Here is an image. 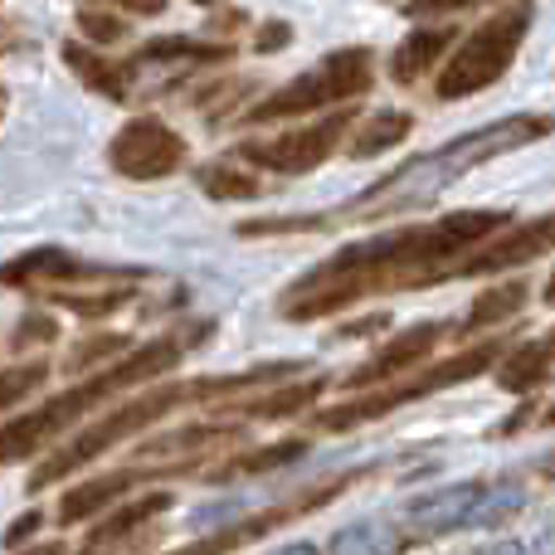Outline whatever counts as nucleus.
I'll list each match as a JSON object with an SVG mask.
<instances>
[{
	"label": "nucleus",
	"mask_w": 555,
	"mask_h": 555,
	"mask_svg": "<svg viewBox=\"0 0 555 555\" xmlns=\"http://www.w3.org/2000/svg\"><path fill=\"white\" fill-rule=\"evenodd\" d=\"M49 380V365L44 361H25V365H10V371H0V414L15 410L25 395H35L39 385Z\"/></svg>",
	"instance_id": "obj_26"
},
{
	"label": "nucleus",
	"mask_w": 555,
	"mask_h": 555,
	"mask_svg": "<svg viewBox=\"0 0 555 555\" xmlns=\"http://www.w3.org/2000/svg\"><path fill=\"white\" fill-rule=\"evenodd\" d=\"M287 39H293V29H287L283 20H269V25H259V35H254V49H259V54H278Z\"/></svg>",
	"instance_id": "obj_32"
},
{
	"label": "nucleus",
	"mask_w": 555,
	"mask_h": 555,
	"mask_svg": "<svg viewBox=\"0 0 555 555\" xmlns=\"http://www.w3.org/2000/svg\"><path fill=\"white\" fill-rule=\"evenodd\" d=\"M512 224L507 210H453L443 220L400 224L390 234H375L365 244L341 249L332 263L297 278L283 293L278 312L287 322H322L346 307L365 302V297L385 293H410V287L453 283V263L473 249V244L492 240V234Z\"/></svg>",
	"instance_id": "obj_1"
},
{
	"label": "nucleus",
	"mask_w": 555,
	"mask_h": 555,
	"mask_svg": "<svg viewBox=\"0 0 555 555\" xmlns=\"http://www.w3.org/2000/svg\"><path fill=\"white\" fill-rule=\"evenodd\" d=\"M59 336V322L49 312H25L15 322V336H10V346L15 351H25V346H49Z\"/></svg>",
	"instance_id": "obj_29"
},
{
	"label": "nucleus",
	"mask_w": 555,
	"mask_h": 555,
	"mask_svg": "<svg viewBox=\"0 0 555 555\" xmlns=\"http://www.w3.org/2000/svg\"><path fill=\"white\" fill-rule=\"evenodd\" d=\"M361 478H365V468L341 473L336 482H322V488H307V492H297V498L278 502V507L254 512V517H244V521H230V527H220V531H205V537H195L191 546H181V551H171V555H234V551L254 546V541H263L269 531L287 527V521H302V517H312V512H322L326 502L341 498V492L351 488V482H361Z\"/></svg>",
	"instance_id": "obj_9"
},
{
	"label": "nucleus",
	"mask_w": 555,
	"mask_h": 555,
	"mask_svg": "<svg viewBox=\"0 0 555 555\" xmlns=\"http://www.w3.org/2000/svg\"><path fill=\"white\" fill-rule=\"evenodd\" d=\"M521 507V492L517 488H482V502H478V512H473V527H502V521L512 517V512Z\"/></svg>",
	"instance_id": "obj_27"
},
{
	"label": "nucleus",
	"mask_w": 555,
	"mask_h": 555,
	"mask_svg": "<svg viewBox=\"0 0 555 555\" xmlns=\"http://www.w3.org/2000/svg\"><path fill=\"white\" fill-rule=\"evenodd\" d=\"M78 29H83L88 39H98V44H117V39H127V20L113 15V10H78Z\"/></svg>",
	"instance_id": "obj_28"
},
{
	"label": "nucleus",
	"mask_w": 555,
	"mask_h": 555,
	"mask_svg": "<svg viewBox=\"0 0 555 555\" xmlns=\"http://www.w3.org/2000/svg\"><path fill=\"white\" fill-rule=\"evenodd\" d=\"M201 191L215 195V201H259L269 185H263L259 176L240 171V166L215 162V166H201Z\"/></svg>",
	"instance_id": "obj_25"
},
{
	"label": "nucleus",
	"mask_w": 555,
	"mask_h": 555,
	"mask_svg": "<svg viewBox=\"0 0 555 555\" xmlns=\"http://www.w3.org/2000/svg\"><path fill=\"white\" fill-rule=\"evenodd\" d=\"M527 297H531V287L527 283H502V287H492V293H482L478 302H473V312L463 317V332H478V326H498V322H507V317H517L521 307H527Z\"/></svg>",
	"instance_id": "obj_23"
},
{
	"label": "nucleus",
	"mask_w": 555,
	"mask_h": 555,
	"mask_svg": "<svg viewBox=\"0 0 555 555\" xmlns=\"http://www.w3.org/2000/svg\"><path fill=\"white\" fill-rule=\"evenodd\" d=\"M404 546H410V537H400L390 527H375V521H356V527L332 537V555H400Z\"/></svg>",
	"instance_id": "obj_22"
},
{
	"label": "nucleus",
	"mask_w": 555,
	"mask_h": 555,
	"mask_svg": "<svg viewBox=\"0 0 555 555\" xmlns=\"http://www.w3.org/2000/svg\"><path fill=\"white\" fill-rule=\"evenodd\" d=\"M410 132H414V117L400 113V107H385V113L365 117V122L356 127L351 156H356V162H365V156H380V152H390V146H400Z\"/></svg>",
	"instance_id": "obj_21"
},
{
	"label": "nucleus",
	"mask_w": 555,
	"mask_h": 555,
	"mask_svg": "<svg viewBox=\"0 0 555 555\" xmlns=\"http://www.w3.org/2000/svg\"><path fill=\"white\" fill-rule=\"evenodd\" d=\"M127 346V336H117V332H103V336H88L83 346H78L74 356L64 361V371L74 375V371H83V365H93V361H107V356H117Z\"/></svg>",
	"instance_id": "obj_30"
},
{
	"label": "nucleus",
	"mask_w": 555,
	"mask_h": 555,
	"mask_svg": "<svg viewBox=\"0 0 555 555\" xmlns=\"http://www.w3.org/2000/svg\"><path fill=\"white\" fill-rule=\"evenodd\" d=\"M478 5H498V0H410L404 15L410 20H434V15H459V10H478Z\"/></svg>",
	"instance_id": "obj_31"
},
{
	"label": "nucleus",
	"mask_w": 555,
	"mask_h": 555,
	"mask_svg": "<svg viewBox=\"0 0 555 555\" xmlns=\"http://www.w3.org/2000/svg\"><path fill=\"white\" fill-rule=\"evenodd\" d=\"M541 424H546V429H555V404H551V410H546V420H541Z\"/></svg>",
	"instance_id": "obj_39"
},
{
	"label": "nucleus",
	"mask_w": 555,
	"mask_h": 555,
	"mask_svg": "<svg viewBox=\"0 0 555 555\" xmlns=\"http://www.w3.org/2000/svg\"><path fill=\"white\" fill-rule=\"evenodd\" d=\"M531 25H537V5H531V0H512V5L492 10V15L443 59V74H439V83H434L439 103H459V98H473L498 83L512 68V59H517L521 39L531 35Z\"/></svg>",
	"instance_id": "obj_6"
},
{
	"label": "nucleus",
	"mask_w": 555,
	"mask_h": 555,
	"mask_svg": "<svg viewBox=\"0 0 555 555\" xmlns=\"http://www.w3.org/2000/svg\"><path fill=\"white\" fill-rule=\"evenodd\" d=\"M201 468V459H162L156 468H113L103 473V478H88L78 482V488H68L64 498H59V527H78V521H88L93 512H103L107 502H117L122 492H142V482H156V478H171V473H195Z\"/></svg>",
	"instance_id": "obj_12"
},
{
	"label": "nucleus",
	"mask_w": 555,
	"mask_h": 555,
	"mask_svg": "<svg viewBox=\"0 0 555 555\" xmlns=\"http://www.w3.org/2000/svg\"><path fill=\"white\" fill-rule=\"evenodd\" d=\"M482 555H527V551H521V546H512V541H502V546H488Z\"/></svg>",
	"instance_id": "obj_36"
},
{
	"label": "nucleus",
	"mask_w": 555,
	"mask_h": 555,
	"mask_svg": "<svg viewBox=\"0 0 555 555\" xmlns=\"http://www.w3.org/2000/svg\"><path fill=\"white\" fill-rule=\"evenodd\" d=\"M234 49L230 44H205V39H152V44H142V54L127 59V68L137 74H146V68H191V64H224Z\"/></svg>",
	"instance_id": "obj_15"
},
{
	"label": "nucleus",
	"mask_w": 555,
	"mask_h": 555,
	"mask_svg": "<svg viewBox=\"0 0 555 555\" xmlns=\"http://www.w3.org/2000/svg\"><path fill=\"white\" fill-rule=\"evenodd\" d=\"M551 361H555V332L537 336V341H527V346H517V351L502 356V365H498V385H502L507 395H527V390H537V385L546 380Z\"/></svg>",
	"instance_id": "obj_20"
},
{
	"label": "nucleus",
	"mask_w": 555,
	"mask_h": 555,
	"mask_svg": "<svg viewBox=\"0 0 555 555\" xmlns=\"http://www.w3.org/2000/svg\"><path fill=\"white\" fill-rule=\"evenodd\" d=\"M541 297H546V307H555V273L546 278V293H541Z\"/></svg>",
	"instance_id": "obj_38"
},
{
	"label": "nucleus",
	"mask_w": 555,
	"mask_h": 555,
	"mask_svg": "<svg viewBox=\"0 0 555 555\" xmlns=\"http://www.w3.org/2000/svg\"><path fill=\"white\" fill-rule=\"evenodd\" d=\"M555 132V113L551 117H502L492 127H478V132H463L459 142L439 146V152H424L414 162H404L400 171H390L380 185L361 191L356 201L336 205L326 215H307V220H259V224H240V234H293V230H332V224H361V220H380V215H404L429 205L434 195H443L459 176H468L473 166L492 162V156H507L527 142H541V137Z\"/></svg>",
	"instance_id": "obj_2"
},
{
	"label": "nucleus",
	"mask_w": 555,
	"mask_h": 555,
	"mask_svg": "<svg viewBox=\"0 0 555 555\" xmlns=\"http://www.w3.org/2000/svg\"><path fill=\"white\" fill-rule=\"evenodd\" d=\"M113 5L137 10V15H162V10H166V0H113Z\"/></svg>",
	"instance_id": "obj_34"
},
{
	"label": "nucleus",
	"mask_w": 555,
	"mask_h": 555,
	"mask_svg": "<svg viewBox=\"0 0 555 555\" xmlns=\"http://www.w3.org/2000/svg\"><path fill=\"white\" fill-rule=\"evenodd\" d=\"M482 502V482H459V488H439L429 498L410 502L404 521H410V537H443V531H463L473 527V512Z\"/></svg>",
	"instance_id": "obj_14"
},
{
	"label": "nucleus",
	"mask_w": 555,
	"mask_h": 555,
	"mask_svg": "<svg viewBox=\"0 0 555 555\" xmlns=\"http://www.w3.org/2000/svg\"><path fill=\"white\" fill-rule=\"evenodd\" d=\"M20 555H64V541H44V546H29V551H20Z\"/></svg>",
	"instance_id": "obj_35"
},
{
	"label": "nucleus",
	"mask_w": 555,
	"mask_h": 555,
	"mask_svg": "<svg viewBox=\"0 0 555 555\" xmlns=\"http://www.w3.org/2000/svg\"><path fill=\"white\" fill-rule=\"evenodd\" d=\"M107 162L127 181H166L185 166V137L162 117H132L107 146Z\"/></svg>",
	"instance_id": "obj_10"
},
{
	"label": "nucleus",
	"mask_w": 555,
	"mask_h": 555,
	"mask_svg": "<svg viewBox=\"0 0 555 555\" xmlns=\"http://www.w3.org/2000/svg\"><path fill=\"white\" fill-rule=\"evenodd\" d=\"M351 122H356V113H351V103H346V107H336L332 117H322V122H312V127H293V132L240 142V146H234V156H240V162H249V166H259V171L307 176V171H317V166H322L326 156L346 142Z\"/></svg>",
	"instance_id": "obj_8"
},
{
	"label": "nucleus",
	"mask_w": 555,
	"mask_h": 555,
	"mask_svg": "<svg viewBox=\"0 0 555 555\" xmlns=\"http://www.w3.org/2000/svg\"><path fill=\"white\" fill-rule=\"evenodd\" d=\"M443 332H453V322H420V326H410V332L390 336V341H385L371 361L356 365L351 375H341V385H346V390H375V385H385V380H395V375L414 371V365H420L424 356L443 341Z\"/></svg>",
	"instance_id": "obj_13"
},
{
	"label": "nucleus",
	"mask_w": 555,
	"mask_h": 555,
	"mask_svg": "<svg viewBox=\"0 0 555 555\" xmlns=\"http://www.w3.org/2000/svg\"><path fill=\"white\" fill-rule=\"evenodd\" d=\"M546 254H555V215L502 224L492 240L473 244V249L453 263V283H463V278H498L507 269H521V263H531V259H546Z\"/></svg>",
	"instance_id": "obj_11"
},
{
	"label": "nucleus",
	"mask_w": 555,
	"mask_h": 555,
	"mask_svg": "<svg viewBox=\"0 0 555 555\" xmlns=\"http://www.w3.org/2000/svg\"><path fill=\"white\" fill-rule=\"evenodd\" d=\"M195 5H220V0H195Z\"/></svg>",
	"instance_id": "obj_40"
},
{
	"label": "nucleus",
	"mask_w": 555,
	"mask_h": 555,
	"mask_svg": "<svg viewBox=\"0 0 555 555\" xmlns=\"http://www.w3.org/2000/svg\"><path fill=\"white\" fill-rule=\"evenodd\" d=\"M307 453L302 439H283L273 443V449H259V453H240V459L220 463V468L210 473V482H234V478H249V473H269V468H283V463H297Z\"/></svg>",
	"instance_id": "obj_24"
},
{
	"label": "nucleus",
	"mask_w": 555,
	"mask_h": 555,
	"mask_svg": "<svg viewBox=\"0 0 555 555\" xmlns=\"http://www.w3.org/2000/svg\"><path fill=\"white\" fill-rule=\"evenodd\" d=\"M375 83V54L361 44L336 49L322 64H312L307 74H297L293 83H283L278 93H269L263 103H254L244 113V122L263 127V122H283V117H307L322 107H346L356 98H365Z\"/></svg>",
	"instance_id": "obj_7"
},
{
	"label": "nucleus",
	"mask_w": 555,
	"mask_h": 555,
	"mask_svg": "<svg viewBox=\"0 0 555 555\" xmlns=\"http://www.w3.org/2000/svg\"><path fill=\"white\" fill-rule=\"evenodd\" d=\"M326 390V380L322 375H312V380H293V385H283V390H273V395H259V400H249V404H224V414H234V420H293V414H307L317 404V395Z\"/></svg>",
	"instance_id": "obj_19"
},
{
	"label": "nucleus",
	"mask_w": 555,
	"mask_h": 555,
	"mask_svg": "<svg viewBox=\"0 0 555 555\" xmlns=\"http://www.w3.org/2000/svg\"><path fill=\"white\" fill-rule=\"evenodd\" d=\"M502 356H507V341H502V336H488V341H478V346H463V351L449 356V361L424 365V371H404V380L395 375V380L375 385V390L361 395V400H346V404H336V410H322V414H317V429L351 434V429H361V424H371V420H385V414L400 410V404L429 400V395L453 390V385H463V380H473V375L492 371Z\"/></svg>",
	"instance_id": "obj_5"
},
{
	"label": "nucleus",
	"mask_w": 555,
	"mask_h": 555,
	"mask_svg": "<svg viewBox=\"0 0 555 555\" xmlns=\"http://www.w3.org/2000/svg\"><path fill=\"white\" fill-rule=\"evenodd\" d=\"M35 531H39V512H25V517H15V521H10V531H5V546H10V551H15V546H25V541L35 537Z\"/></svg>",
	"instance_id": "obj_33"
},
{
	"label": "nucleus",
	"mask_w": 555,
	"mask_h": 555,
	"mask_svg": "<svg viewBox=\"0 0 555 555\" xmlns=\"http://www.w3.org/2000/svg\"><path fill=\"white\" fill-rule=\"evenodd\" d=\"M273 555H317L307 541H297V546H283V551H273Z\"/></svg>",
	"instance_id": "obj_37"
},
{
	"label": "nucleus",
	"mask_w": 555,
	"mask_h": 555,
	"mask_svg": "<svg viewBox=\"0 0 555 555\" xmlns=\"http://www.w3.org/2000/svg\"><path fill=\"white\" fill-rule=\"evenodd\" d=\"M205 332H210V322L156 336V341H146L142 351H132L127 361L103 365V371H93L88 380H78L74 390L54 395V400H44L39 410L20 414V420L0 424V468H5V463H25V459H35V453H44L64 429H74L83 414L103 410L107 400H117V395L132 390V385L162 380L166 371H176V365H181L185 356L205 341Z\"/></svg>",
	"instance_id": "obj_4"
},
{
	"label": "nucleus",
	"mask_w": 555,
	"mask_h": 555,
	"mask_svg": "<svg viewBox=\"0 0 555 555\" xmlns=\"http://www.w3.org/2000/svg\"><path fill=\"white\" fill-rule=\"evenodd\" d=\"M171 492H142L137 502H127L122 512H113V517L103 521V527L88 537V546H83V555H103L107 546H127V541L137 537V531H146V521L152 517H162V512H171Z\"/></svg>",
	"instance_id": "obj_16"
},
{
	"label": "nucleus",
	"mask_w": 555,
	"mask_h": 555,
	"mask_svg": "<svg viewBox=\"0 0 555 555\" xmlns=\"http://www.w3.org/2000/svg\"><path fill=\"white\" fill-rule=\"evenodd\" d=\"M64 64L74 68L78 78H83V88L103 93L107 103H127V98H132V68H127V64H113V59H103L98 49H88V44H64Z\"/></svg>",
	"instance_id": "obj_18"
},
{
	"label": "nucleus",
	"mask_w": 555,
	"mask_h": 555,
	"mask_svg": "<svg viewBox=\"0 0 555 555\" xmlns=\"http://www.w3.org/2000/svg\"><path fill=\"white\" fill-rule=\"evenodd\" d=\"M453 49V25H434V29H414L410 39H404L400 49H395L390 59V78L400 88L420 83L424 74H429L434 64H443V54Z\"/></svg>",
	"instance_id": "obj_17"
},
{
	"label": "nucleus",
	"mask_w": 555,
	"mask_h": 555,
	"mask_svg": "<svg viewBox=\"0 0 555 555\" xmlns=\"http://www.w3.org/2000/svg\"><path fill=\"white\" fill-rule=\"evenodd\" d=\"M302 371H307L302 361H273V365H259V371L205 375V380H152V390H146L142 400L117 404L113 414L93 420L88 429H78L59 453H49V459L39 463L35 473H29V492H44L49 482L74 478V473L88 468L98 453L117 449V443H127L132 434H142V429H152V424H162L166 414H181V410H191V404H201V400H215V395H220V400H230V395H240V390H254V385H273V380H283V375H302Z\"/></svg>",
	"instance_id": "obj_3"
}]
</instances>
